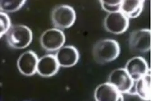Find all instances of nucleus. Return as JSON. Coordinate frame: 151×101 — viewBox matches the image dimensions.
<instances>
[{"mask_svg":"<svg viewBox=\"0 0 151 101\" xmlns=\"http://www.w3.org/2000/svg\"><path fill=\"white\" fill-rule=\"evenodd\" d=\"M60 67L55 56L49 54L38 59L37 72L42 77H51L57 74Z\"/></svg>","mask_w":151,"mask_h":101,"instance_id":"12","label":"nucleus"},{"mask_svg":"<svg viewBox=\"0 0 151 101\" xmlns=\"http://www.w3.org/2000/svg\"><path fill=\"white\" fill-rule=\"evenodd\" d=\"M123 1H99L101 8L104 11L109 13L117 12L120 11Z\"/></svg>","mask_w":151,"mask_h":101,"instance_id":"16","label":"nucleus"},{"mask_svg":"<svg viewBox=\"0 0 151 101\" xmlns=\"http://www.w3.org/2000/svg\"><path fill=\"white\" fill-rule=\"evenodd\" d=\"M6 38L11 47L19 49H24L29 46L32 41V31L26 25H13L6 33Z\"/></svg>","mask_w":151,"mask_h":101,"instance_id":"2","label":"nucleus"},{"mask_svg":"<svg viewBox=\"0 0 151 101\" xmlns=\"http://www.w3.org/2000/svg\"><path fill=\"white\" fill-rule=\"evenodd\" d=\"M26 1H0V9L2 11L6 12H13L20 9L25 4Z\"/></svg>","mask_w":151,"mask_h":101,"instance_id":"15","label":"nucleus"},{"mask_svg":"<svg viewBox=\"0 0 151 101\" xmlns=\"http://www.w3.org/2000/svg\"><path fill=\"white\" fill-rule=\"evenodd\" d=\"M145 2L143 0L123 1L120 11L128 18H137L142 12Z\"/></svg>","mask_w":151,"mask_h":101,"instance_id":"13","label":"nucleus"},{"mask_svg":"<svg viewBox=\"0 0 151 101\" xmlns=\"http://www.w3.org/2000/svg\"><path fill=\"white\" fill-rule=\"evenodd\" d=\"M129 48L133 54H141L150 51L151 30L148 28L138 29L131 32L128 41Z\"/></svg>","mask_w":151,"mask_h":101,"instance_id":"4","label":"nucleus"},{"mask_svg":"<svg viewBox=\"0 0 151 101\" xmlns=\"http://www.w3.org/2000/svg\"><path fill=\"white\" fill-rule=\"evenodd\" d=\"M150 72L136 81L134 94L144 101H151Z\"/></svg>","mask_w":151,"mask_h":101,"instance_id":"14","label":"nucleus"},{"mask_svg":"<svg viewBox=\"0 0 151 101\" xmlns=\"http://www.w3.org/2000/svg\"><path fill=\"white\" fill-rule=\"evenodd\" d=\"M103 25L107 32L119 35L123 34L128 29L129 18L120 11L109 13L104 18Z\"/></svg>","mask_w":151,"mask_h":101,"instance_id":"6","label":"nucleus"},{"mask_svg":"<svg viewBox=\"0 0 151 101\" xmlns=\"http://www.w3.org/2000/svg\"><path fill=\"white\" fill-rule=\"evenodd\" d=\"M0 37L6 34L11 27V20L9 16L6 13L0 12Z\"/></svg>","mask_w":151,"mask_h":101,"instance_id":"17","label":"nucleus"},{"mask_svg":"<svg viewBox=\"0 0 151 101\" xmlns=\"http://www.w3.org/2000/svg\"><path fill=\"white\" fill-rule=\"evenodd\" d=\"M66 41L63 31L57 28H51L44 31L40 37L41 47L47 52H54L62 47Z\"/></svg>","mask_w":151,"mask_h":101,"instance_id":"5","label":"nucleus"},{"mask_svg":"<svg viewBox=\"0 0 151 101\" xmlns=\"http://www.w3.org/2000/svg\"><path fill=\"white\" fill-rule=\"evenodd\" d=\"M125 69L134 81L150 72L147 62L144 58L140 56L134 57L129 59L126 63Z\"/></svg>","mask_w":151,"mask_h":101,"instance_id":"8","label":"nucleus"},{"mask_svg":"<svg viewBox=\"0 0 151 101\" xmlns=\"http://www.w3.org/2000/svg\"><path fill=\"white\" fill-rule=\"evenodd\" d=\"M94 97L96 101H122V94L109 82L103 83L96 87Z\"/></svg>","mask_w":151,"mask_h":101,"instance_id":"11","label":"nucleus"},{"mask_svg":"<svg viewBox=\"0 0 151 101\" xmlns=\"http://www.w3.org/2000/svg\"><path fill=\"white\" fill-rule=\"evenodd\" d=\"M60 66L68 68L77 64L80 58L79 53L73 46H66L59 49L55 55Z\"/></svg>","mask_w":151,"mask_h":101,"instance_id":"10","label":"nucleus"},{"mask_svg":"<svg viewBox=\"0 0 151 101\" xmlns=\"http://www.w3.org/2000/svg\"><path fill=\"white\" fill-rule=\"evenodd\" d=\"M108 82L121 94L130 93L134 85V81L125 68H117L112 71L109 76Z\"/></svg>","mask_w":151,"mask_h":101,"instance_id":"7","label":"nucleus"},{"mask_svg":"<svg viewBox=\"0 0 151 101\" xmlns=\"http://www.w3.org/2000/svg\"><path fill=\"white\" fill-rule=\"evenodd\" d=\"M51 19L53 25L58 29H65L71 27L76 19L74 8L68 5L56 6L52 10Z\"/></svg>","mask_w":151,"mask_h":101,"instance_id":"3","label":"nucleus"},{"mask_svg":"<svg viewBox=\"0 0 151 101\" xmlns=\"http://www.w3.org/2000/svg\"><path fill=\"white\" fill-rule=\"evenodd\" d=\"M120 53L119 43L112 39H104L99 41L93 48V59L99 64H105L114 61L118 57Z\"/></svg>","mask_w":151,"mask_h":101,"instance_id":"1","label":"nucleus"},{"mask_svg":"<svg viewBox=\"0 0 151 101\" xmlns=\"http://www.w3.org/2000/svg\"><path fill=\"white\" fill-rule=\"evenodd\" d=\"M38 57L32 51L22 54L17 61V66L21 73L24 76H31L37 72Z\"/></svg>","mask_w":151,"mask_h":101,"instance_id":"9","label":"nucleus"}]
</instances>
